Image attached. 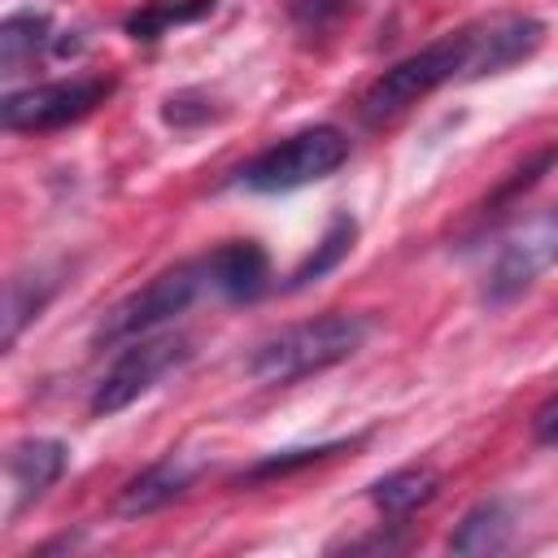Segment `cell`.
Wrapping results in <instances>:
<instances>
[{"instance_id": "cell-2", "label": "cell", "mask_w": 558, "mask_h": 558, "mask_svg": "<svg viewBox=\"0 0 558 558\" xmlns=\"http://www.w3.org/2000/svg\"><path fill=\"white\" fill-rule=\"evenodd\" d=\"M466 78V26L449 31L432 44H423L418 52L401 57L397 65H388L366 92H362V118L366 122H388L397 113H405L414 100L432 96L436 87Z\"/></svg>"}, {"instance_id": "cell-1", "label": "cell", "mask_w": 558, "mask_h": 558, "mask_svg": "<svg viewBox=\"0 0 558 558\" xmlns=\"http://www.w3.org/2000/svg\"><path fill=\"white\" fill-rule=\"evenodd\" d=\"M366 336H371V318H362V314H318V318L292 323V327L275 331L270 340H262L248 357V375L270 388L296 384L305 375H318V371L353 357Z\"/></svg>"}, {"instance_id": "cell-8", "label": "cell", "mask_w": 558, "mask_h": 558, "mask_svg": "<svg viewBox=\"0 0 558 558\" xmlns=\"http://www.w3.org/2000/svg\"><path fill=\"white\" fill-rule=\"evenodd\" d=\"M541 39H545V22L527 13H501L466 26V78H484L519 65L541 48Z\"/></svg>"}, {"instance_id": "cell-15", "label": "cell", "mask_w": 558, "mask_h": 558, "mask_svg": "<svg viewBox=\"0 0 558 558\" xmlns=\"http://www.w3.org/2000/svg\"><path fill=\"white\" fill-rule=\"evenodd\" d=\"M353 240H357V222L349 218V214H336L331 222H327V231H323V240L314 244V253L292 270V279H288V288H310V283H318L327 270H336L349 253H353Z\"/></svg>"}, {"instance_id": "cell-10", "label": "cell", "mask_w": 558, "mask_h": 558, "mask_svg": "<svg viewBox=\"0 0 558 558\" xmlns=\"http://www.w3.org/2000/svg\"><path fill=\"white\" fill-rule=\"evenodd\" d=\"M70 466V449L52 436H31V440H17L9 449V484H13V514L26 510L31 501H39Z\"/></svg>"}, {"instance_id": "cell-9", "label": "cell", "mask_w": 558, "mask_h": 558, "mask_svg": "<svg viewBox=\"0 0 558 558\" xmlns=\"http://www.w3.org/2000/svg\"><path fill=\"white\" fill-rule=\"evenodd\" d=\"M205 279L227 301H257L270 288V257L253 240H231L205 257Z\"/></svg>"}, {"instance_id": "cell-17", "label": "cell", "mask_w": 558, "mask_h": 558, "mask_svg": "<svg viewBox=\"0 0 558 558\" xmlns=\"http://www.w3.org/2000/svg\"><path fill=\"white\" fill-rule=\"evenodd\" d=\"M336 449H344V440H336V445H318V449H288V453H275V458L257 462V466L248 471V480H266V475H288V471H296V466H305V462L331 458Z\"/></svg>"}, {"instance_id": "cell-11", "label": "cell", "mask_w": 558, "mask_h": 558, "mask_svg": "<svg viewBox=\"0 0 558 558\" xmlns=\"http://www.w3.org/2000/svg\"><path fill=\"white\" fill-rule=\"evenodd\" d=\"M196 475H201V458H192V453H166L161 462L144 466L118 493V514H153V510L170 506L174 497H183Z\"/></svg>"}, {"instance_id": "cell-18", "label": "cell", "mask_w": 558, "mask_h": 558, "mask_svg": "<svg viewBox=\"0 0 558 558\" xmlns=\"http://www.w3.org/2000/svg\"><path fill=\"white\" fill-rule=\"evenodd\" d=\"M536 440H545V445H558V392L536 410Z\"/></svg>"}, {"instance_id": "cell-5", "label": "cell", "mask_w": 558, "mask_h": 558, "mask_svg": "<svg viewBox=\"0 0 558 558\" xmlns=\"http://www.w3.org/2000/svg\"><path fill=\"white\" fill-rule=\"evenodd\" d=\"M192 357V344L183 336H140L126 340V349L113 357V366L100 375L92 392V414H118L144 392H153L170 371H179Z\"/></svg>"}, {"instance_id": "cell-4", "label": "cell", "mask_w": 558, "mask_h": 558, "mask_svg": "<svg viewBox=\"0 0 558 558\" xmlns=\"http://www.w3.org/2000/svg\"><path fill=\"white\" fill-rule=\"evenodd\" d=\"M205 279V262H183V266H170L161 270L157 279H148L140 292H131L126 301H118L109 310V318L100 323L96 340L100 344H126V340H140L148 331H157L161 323H170L174 314H183L196 292H201Z\"/></svg>"}, {"instance_id": "cell-7", "label": "cell", "mask_w": 558, "mask_h": 558, "mask_svg": "<svg viewBox=\"0 0 558 558\" xmlns=\"http://www.w3.org/2000/svg\"><path fill=\"white\" fill-rule=\"evenodd\" d=\"M109 92L113 78H57V83L22 87L0 100V122L9 131H57L87 118L96 105H105Z\"/></svg>"}, {"instance_id": "cell-13", "label": "cell", "mask_w": 558, "mask_h": 558, "mask_svg": "<svg viewBox=\"0 0 558 558\" xmlns=\"http://www.w3.org/2000/svg\"><path fill=\"white\" fill-rule=\"evenodd\" d=\"M436 493H440V475H436L432 466H401V471H392V475H384V480L371 484V501H375L379 514H388V519L414 514V510L427 506Z\"/></svg>"}, {"instance_id": "cell-3", "label": "cell", "mask_w": 558, "mask_h": 558, "mask_svg": "<svg viewBox=\"0 0 558 558\" xmlns=\"http://www.w3.org/2000/svg\"><path fill=\"white\" fill-rule=\"evenodd\" d=\"M349 157V140L340 126H305L279 144H270L266 153H257L244 166V187L253 192H292L305 183L327 179L331 170H340Z\"/></svg>"}, {"instance_id": "cell-12", "label": "cell", "mask_w": 558, "mask_h": 558, "mask_svg": "<svg viewBox=\"0 0 558 558\" xmlns=\"http://www.w3.org/2000/svg\"><path fill=\"white\" fill-rule=\"evenodd\" d=\"M514 532H519L514 510L501 497H488L462 514V523L449 536V549L453 554H506L514 545Z\"/></svg>"}, {"instance_id": "cell-14", "label": "cell", "mask_w": 558, "mask_h": 558, "mask_svg": "<svg viewBox=\"0 0 558 558\" xmlns=\"http://www.w3.org/2000/svg\"><path fill=\"white\" fill-rule=\"evenodd\" d=\"M48 31H52L48 13H35V9L9 13L0 22V65H4V74L35 61V52H44V44H48Z\"/></svg>"}, {"instance_id": "cell-6", "label": "cell", "mask_w": 558, "mask_h": 558, "mask_svg": "<svg viewBox=\"0 0 558 558\" xmlns=\"http://www.w3.org/2000/svg\"><path fill=\"white\" fill-rule=\"evenodd\" d=\"M558 262V209H541L527 222H519L493 253L484 275V301L506 305L519 292H527L549 266Z\"/></svg>"}, {"instance_id": "cell-16", "label": "cell", "mask_w": 558, "mask_h": 558, "mask_svg": "<svg viewBox=\"0 0 558 558\" xmlns=\"http://www.w3.org/2000/svg\"><path fill=\"white\" fill-rule=\"evenodd\" d=\"M214 4L218 0H153L140 13L126 17V31H131V39H157L170 26H183V22H196V17L214 13Z\"/></svg>"}]
</instances>
